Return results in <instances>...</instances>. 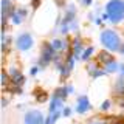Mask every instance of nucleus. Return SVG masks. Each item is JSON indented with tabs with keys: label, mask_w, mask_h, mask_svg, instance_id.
Listing matches in <instances>:
<instances>
[{
	"label": "nucleus",
	"mask_w": 124,
	"mask_h": 124,
	"mask_svg": "<svg viewBox=\"0 0 124 124\" xmlns=\"http://www.w3.org/2000/svg\"><path fill=\"white\" fill-rule=\"evenodd\" d=\"M90 2H92V0H84V3H85V5H90Z\"/></svg>",
	"instance_id": "24"
},
{
	"label": "nucleus",
	"mask_w": 124,
	"mask_h": 124,
	"mask_svg": "<svg viewBox=\"0 0 124 124\" xmlns=\"http://www.w3.org/2000/svg\"><path fill=\"white\" fill-rule=\"evenodd\" d=\"M119 71H121V76L124 78V64H123V65H119Z\"/></svg>",
	"instance_id": "20"
},
{
	"label": "nucleus",
	"mask_w": 124,
	"mask_h": 124,
	"mask_svg": "<svg viewBox=\"0 0 124 124\" xmlns=\"http://www.w3.org/2000/svg\"><path fill=\"white\" fill-rule=\"evenodd\" d=\"M101 44L104 45V48L108 50V51H119L123 42H121V37L119 34L113 30H104L101 33Z\"/></svg>",
	"instance_id": "1"
},
{
	"label": "nucleus",
	"mask_w": 124,
	"mask_h": 124,
	"mask_svg": "<svg viewBox=\"0 0 124 124\" xmlns=\"http://www.w3.org/2000/svg\"><path fill=\"white\" fill-rule=\"evenodd\" d=\"M90 108H92V106H90V101H88L87 96H79V98H78V104H76V112L78 113L84 115V113H87Z\"/></svg>",
	"instance_id": "6"
},
{
	"label": "nucleus",
	"mask_w": 124,
	"mask_h": 124,
	"mask_svg": "<svg viewBox=\"0 0 124 124\" xmlns=\"http://www.w3.org/2000/svg\"><path fill=\"white\" fill-rule=\"evenodd\" d=\"M112 107V99H106L102 104H101V112H108Z\"/></svg>",
	"instance_id": "17"
},
{
	"label": "nucleus",
	"mask_w": 124,
	"mask_h": 124,
	"mask_svg": "<svg viewBox=\"0 0 124 124\" xmlns=\"http://www.w3.org/2000/svg\"><path fill=\"white\" fill-rule=\"evenodd\" d=\"M23 124H45V118L39 110H30L23 118Z\"/></svg>",
	"instance_id": "3"
},
{
	"label": "nucleus",
	"mask_w": 124,
	"mask_h": 124,
	"mask_svg": "<svg viewBox=\"0 0 124 124\" xmlns=\"http://www.w3.org/2000/svg\"><path fill=\"white\" fill-rule=\"evenodd\" d=\"M26 17V11H23V9H19V11H16V13L11 14V20H13L16 25H19V23H22V20Z\"/></svg>",
	"instance_id": "9"
},
{
	"label": "nucleus",
	"mask_w": 124,
	"mask_h": 124,
	"mask_svg": "<svg viewBox=\"0 0 124 124\" xmlns=\"http://www.w3.org/2000/svg\"><path fill=\"white\" fill-rule=\"evenodd\" d=\"M51 46L56 50V51H62L64 48H67V42L62 40V39H54L51 42Z\"/></svg>",
	"instance_id": "13"
},
{
	"label": "nucleus",
	"mask_w": 124,
	"mask_h": 124,
	"mask_svg": "<svg viewBox=\"0 0 124 124\" xmlns=\"http://www.w3.org/2000/svg\"><path fill=\"white\" fill-rule=\"evenodd\" d=\"M107 19L113 23H119L124 19V2L123 0H110L106 6Z\"/></svg>",
	"instance_id": "2"
},
{
	"label": "nucleus",
	"mask_w": 124,
	"mask_h": 124,
	"mask_svg": "<svg viewBox=\"0 0 124 124\" xmlns=\"http://www.w3.org/2000/svg\"><path fill=\"white\" fill-rule=\"evenodd\" d=\"M9 78H11V82L14 85H19V87H22L23 82H25V76H23L20 73V70H17V68L9 70Z\"/></svg>",
	"instance_id": "7"
},
{
	"label": "nucleus",
	"mask_w": 124,
	"mask_h": 124,
	"mask_svg": "<svg viewBox=\"0 0 124 124\" xmlns=\"http://www.w3.org/2000/svg\"><path fill=\"white\" fill-rule=\"evenodd\" d=\"M34 96H36V101H39V102H45V101L48 99V93L40 90V88L34 90Z\"/></svg>",
	"instance_id": "14"
},
{
	"label": "nucleus",
	"mask_w": 124,
	"mask_h": 124,
	"mask_svg": "<svg viewBox=\"0 0 124 124\" xmlns=\"http://www.w3.org/2000/svg\"><path fill=\"white\" fill-rule=\"evenodd\" d=\"M92 54H93V46H87V48L84 50V53H82V56H81V59L82 61H88L92 57Z\"/></svg>",
	"instance_id": "16"
},
{
	"label": "nucleus",
	"mask_w": 124,
	"mask_h": 124,
	"mask_svg": "<svg viewBox=\"0 0 124 124\" xmlns=\"http://www.w3.org/2000/svg\"><path fill=\"white\" fill-rule=\"evenodd\" d=\"M116 70H119V65H118V62H116L115 59H113V61H110L108 64L104 65V71H106L107 75H110V73H115Z\"/></svg>",
	"instance_id": "11"
},
{
	"label": "nucleus",
	"mask_w": 124,
	"mask_h": 124,
	"mask_svg": "<svg viewBox=\"0 0 124 124\" xmlns=\"http://www.w3.org/2000/svg\"><path fill=\"white\" fill-rule=\"evenodd\" d=\"M54 53H57L56 50L51 46V44H45L44 50H42V57H40V65H46L48 62L54 59Z\"/></svg>",
	"instance_id": "5"
},
{
	"label": "nucleus",
	"mask_w": 124,
	"mask_h": 124,
	"mask_svg": "<svg viewBox=\"0 0 124 124\" xmlns=\"http://www.w3.org/2000/svg\"><path fill=\"white\" fill-rule=\"evenodd\" d=\"M70 115H71V108H70V107H65L64 112H62V116H70Z\"/></svg>",
	"instance_id": "18"
},
{
	"label": "nucleus",
	"mask_w": 124,
	"mask_h": 124,
	"mask_svg": "<svg viewBox=\"0 0 124 124\" xmlns=\"http://www.w3.org/2000/svg\"><path fill=\"white\" fill-rule=\"evenodd\" d=\"M61 115H62V112H56V113H50L48 115V118L45 119V124H54L57 121V119L61 118Z\"/></svg>",
	"instance_id": "15"
},
{
	"label": "nucleus",
	"mask_w": 124,
	"mask_h": 124,
	"mask_svg": "<svg viewBox=\"0 0 124 124\" xmlns=\"http://www.w3.org/2000/svg\"><path fill=\"white\" fill-rule=\"evenodd\" d=\"M113 123H115L113 118H99V116H96V118H92L87 124H113Z\"/></svg>",
	"instance_id": "12"
},
{
	"label": "nucleus",
	"mask_w": 124,
	"mask_h": 124,
	"mask_svg": "<svg viewBox=\"0 0 124 124\" xmlns=\"http://www.w3.org/2000/svg\"><path fill=\"white\" fill-rule=\"evenodd\" d=\"M64 99L57 98V96H53V99L50 101V113H56V112H64Z\"/></svg>",
	"instance_id": "8"
},
{
	"label": "nucleus",
	"mask_w": 124,
	"mask_h": 124,
	"mask_svg": "<svg viewBox=\"0 0 124 124\" xmlns=\"http://www.w3.org/2000/svg\"><path fill=\"white\" fill-rule=\"evenodd\" d=\"M113 124H124V119H115Z\"/></svg>",
	"instance_id": "21"
},
{
	"label": "nucleus",
	"mask_w": 124,
	"mask_h": 124,
	"mask_svg": "<svg viewBox=\"0 0 124 124\" xmlns=\"http://www.w3.org/2000/svg\"><path fill=\"white\" fill-rule=\"evenodd\" d=\"M37 71H39V67H33V68H31V75H37Z\"/></svg>",
	"instance_id": "19"
},
{
	"label": "nucleus",
	"mask_w": 124,
	"mask_h": 124,
	"mask_svg": "<svg viewBox=\"0 0 124 124\" xmlns=\"http://www.w3.org/2000/svg\"><path fill=\"white\" fill-rule=\"evenodd\" d=\"M6 104H8V99H6V98H3V101H2V106H3V107H6Z\"/></svg>",
	"instance_id": "22"
},
{
	"label": "nucleus",
	"mask_w": 124,
	"mask_h": 124,
	"mask_svg": "<svg viewBox=\"0 0 124 124\" xmlns=\"http://www.w3.org/2000/svg\"><path fill=\"white\" fill-rule=\"evenodd\" d=\"M110 53H112V51H108V50H107V51H101V53L98 54V59H96V61H98L99 64H104V65L108 64L110 61H113V57H112Z\"/></svg>",
	"instance_id": "10"
},
{
	"label": "nucleus",
	"mask_w": 124,
	"mask_h": 124,
	"mask_svg": "<svg viewBox=\"0 0 124 124\" xmlns=\"http://www.w3.org/2000/svg\"><path fill=\"white\" fill-rule=\"evenodd\" d=\"M119 51H121V53H123V54H124V44H123V45H121V48H119Z\"/></svg>",
	"instance_id": "23"
},
{
	"label": "nucleus",
	"mask_w": 124,
	"mask_h": 124,
	"mask_svg": "<svg viewBox=\"0 0 124 124\" xmlns=\"http://www.w3.org/2000/svg\"><path fill=\"white\" fill-rule=\"evenodd\" d=\"M16 45H17V50L26 51V50H30L31 46H33V37H31L28 33H23V34H20V36L17 37Z\"/></svg>",
	"instance_id": "4"
}]
</instances>
